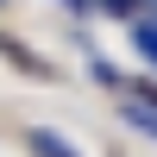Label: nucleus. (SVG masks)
<instances>
[{
	"mask_svg": "<svg viewBox=\"0 0 157 157\" xmlns=\"http://www.w3.org/2000/svg\"><path fill=\"white\" fill-rule=\"evenodd\" d=\"M120 113H126V126H138V132H151V138H157V101H145V94H132V101H126Z\"/></svg>",
	"mask_w": 157,
	"mask_h": 157,
	"instance_id": "nucleus-2",
	"label": "nucleus"
},
{
	"mask_svg": "<svg viewBox=\"0 0 157 157\" xmlns=\"http://www.w3.org/2000/svg\"><path fill=\"white\" fill-rule=\"evenodd\" d=\"M25 145H32V157H82L63 132H50V126H32V138H25Z\"/></svg>",
	"mask_w": 157,
	"mask_h": 157,
	"instance_id": "nucleus-1",
	"label": "nucleus"
},
{
	"mask_svg": "<svg viewBox=\"0 0 157 157\" xmlns=\"http://www.w3.org/2000/svg\"><path fill=\"white\" fill-rule=\"evenodd\" d=\"M107 6H113V13H132V6H138V0H107Z\"/></svg>",
	"mask_w": 157,
	"mask_h": 157,
	"instance_id": "nucleus-4",
	"label": "nucleus"
},
{
	"mask_svg": "<svg viewBox=\"0 0 157 157\" xmlns=\"http://www.w3.org/2000/svg\"><path fill=\"white\" fill-rule=\"evenodd\" d=\"M132 38H138V50H145V63L157 69V25L145 19V25H132Z\"/></svg>",
	"mask_w": 157,
	"mask_h": 157,
	"instance_id": "nucleus-3",
	"label": "nucleus"
},
{
	"mask_svg": "<svg viewBox=\"0 0 157 157\" xmlns=\"http://www.w3.org/2000/svg\"><path fill=\"white\" fill-rule=\"evenodd\" d=\"M69 6H88V0H69Z\"/></svg>",
	"mask_w": 157,
	"mask_h": 157,
	"instance_id": "nucleus-5",
	"label": "nucleus"
}]
</instances>
